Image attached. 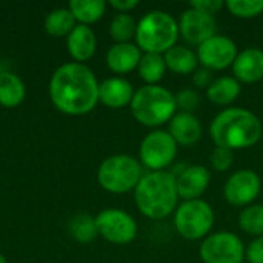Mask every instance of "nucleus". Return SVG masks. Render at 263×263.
I'll return each mask as SVG.
<instances>
[{"mask_svg":"<svg viewBox=\"0 0 263 263\" xmlns=\"http://www.w3.org/2000/svg\"><path fill=\"white\" fill-rule=\"evenodd\" d=\"M0 263H6V259H5V257H3L2 254H0Z\"/></svg>","mask_w":263,"mask_h":263,"instance_id":"obj_36","label":"nucleus"},{"mask_svg":"<svg viewBox=\"0 0 263 263\" xmlns=\"http://www.w3.org/2000/svg\"><path fill=\"white\" fill-rule=\"evenodd\" d=\"M168 133L177 145L191 146L202 137V123L191 112H176V116L170 120Z\"/></svg>","mask_w":263,"mask_h":263,"instance_id":"obj_16","label":"nucleus"},{"mask_svg":"<svg viewBox=\"0 0 263 263\" xmlns=\"http://www.w3.org/2000/svg\"><path fill=\"white\" fill-rule=\"evenodd\" d=\"M140 163L125 154H117L105 159L99 168L97 179L99 183L109 193H128L136 190L142 179Z\"/></svg>","mask_w":263,"mask_h":263,"instance_id":"obj_6","label":"nucleus"},{"mask_svg":"<svg viewBox=\"0 0 263 263\" xmlns=\"http://www.w3.org/2000/svg\"><path fill=\"white\" fill-rule=\"evenodd\" d=\"M216 29L217 26L214 17L194 8L183 11L179 20V34L191 45L200 46L203 42L216 35Z\"/></svg>","mask_w":263,"mask_h":263,"instance_id":"obj_13","label":"nucleus"},{"mask_svg":"<svg viewBox=\"0 0 263 263\" xmlns=\"http://www.w3.org/2000/svg\"><path fill=\"white\" fill-rule=\"evenodd\" d=\"M134 200L143 216L154 220L168 217L177 210L179 202L176 176L168 171L143 174L134 190Z\"/></svg>","mask_w":263,"mask_h":263,"instance_id":"obj_3","label":"nucleus"},{"mask_svg":"<svg viewBox=\"0 0 263 263\" xmlns=\"http://www.w3.org/2000/svg\"><path fill=\"white\" fill-rule=\"evenodd\" d=\"M174 176L179 199H183L185 202L200 199L211 182V173L203 165L182 166Z\"/></svg>","mask_w":263,"mask_h":263,"instance_id":"obj_14","label":"nucleus"},{"mask_svg":"<svg viewBox=\"0 0 263 263\" xmlns=\"http://www.w3.org/2000/svg\"><path fill=\"white\" fill-rule=\"evenodd\" d=\"M234 162V154L231 149H227V148H219L216 146L210 156V163H211V168L217 173H225L231 168Z\"/></svg>","mask_w":263,"mask_h":263,"instance_id":"obj_30","label":"nucleus"},{"mask_svg":"<svg viewBox=\"0 0 263 263\" xmlns=\"http://www.w3.org/2000/svg\"><path fill=\"white\" fill-rule=\"evenodd\" d=\"M176 105L180 112H191L196 111L200 105V96L194 89H182L176 96Z\"/></svg>","mask_w":263,"mask_h":263,"instance_id":"obj_31","label":"nucleus"},{"mask_svg":"<svg viewBox=\"0 0 263 263\" xmlns=\"http://www.w3.org/2000/svg\"><path fill=\"white\" fill-rule=\"evenodd\" d=\"M199 254L205 263H242L245 245L237 234L220 231L203 239Z\"/></svg>","mask_w":263,"mask_h":263,"instance_id":"obj_9","label":"nucleus"},{"mask_svg":"<svg viewBox=\"0 0 263 263\" xmlns=\"http://www.w3.org/2000/svg\"><path fill=\"white\" fill-rule=\"evenodd\" d=\"M139 156L151 171H165L177 157V143L168 131L156 129L142 140Z\"/></svg>","mask_w":263,"mask_h":263,"instance_id":"obj_8","label":"nucleus"},{"mask_svg":"<svg viewBox=\"0 0 263 263\" xmlns=\"http://www.w3.org/2000/svg\"><path fill=\"white\" fill-rule=\"evenodd\" d=\"M96 225L99 234L111 243L125 245L133 242L137 236L136 220L123 210H103L96 217Z\"/></svg>","mask_w":263,"mask_h":263,"instance_id":"obj_10","label":"nucleus"},{"mask_svg":"<svg viewBox=\"0 0 263 263\" xmlns=\"http://www.w3.org/2000/svg\"><path fill=\"white\" fill-rule=\"evenodd\" d=\"M223 6H225V3L222 0H193V2H190V8H194V9L205 12L208 15H213V17Z\"/></svg>","mask_w":263,"mask_h":263,"instance_id":"obj_32","label":"nucleus"},{"mask_svg":"<svg viewBox=\"0 0 263 263\" xmlns=\"http://www.w3.org/2000/svg\"><path fill=\"white\" fill-rule=\"evenodd\" d=\"M163 57H165L166 68L173 71L174 74L185 76L197 69V63H199L197 54L186 46L176 45L170 51H166Z\"/></svg>","mask_w":263,"mask_h":263,"instance_id":"obj_21","label":"nucleus"},{"mask_svg":"<svg viewBox=\"0 0 263 263\" xmlns=\"http://www.w3.org/2000/svg\"><path fill=\"white\" fill-rule=\"evenodd\" d=\"M109 5L112 8H116L117 11H120L123 14H128V11L134 9L139 5V2L137 0H111Z\"/></svg>","mask_w":263,"mask_h":263,"instance_id":"obj_35","label":"nucleus"},{"mask_svg":"<svg viewBox=\"0 0 263 263\" xmlns=\"http://www.w3.org/2000/svg\"><path fill=\"white\" fill-rule=\"evenodd\" d=\"M49 94L54 105L66 114H86L99 100V83L82 63L62 65L52 76Z\"/></svg>","mask_w":263,"mask_h":263,"instance_id":"obj_1","label":"nucleus"},{"mask_svg":"<svg viewBox=\"0 0 263 263\" xmlns=\"http://www.w3.org/2000/svg\"><path fill=\"white\" fill-rule=\"evenodd\" d=\"M177 37L179 23L165 11H151L137 23L136 43L145 54H165L176 46Z\"/></svg>","mask_w":263,"mask_h":263,"instance_id":"obj_5","label":"nucleus"},{"mask_svg":"<svg viewBox=\"0 0 263 263\" xmlns=\"http://www.w3.org/2000/svg\"><path fill=\"white\" fill-rule=\"evenodd\" d=\"M262 133L260 119L250 109L239 106L219 112L210 125V136L216 146L231 151L254 146Z\"/></svg>","mask_w":263,"mask_h":263,"instance_id":"obj_2","label":"nucleus"},{"mask_svg":"<svg viewBox=\"0 0 263 263\" xmlns=\"http://www.w3.org/2000/svg\"><path fill=\"white\" fill-rule=\"evenodd\" d=\"M214 211L211 205L202 199L188 200L177 206L174 214V227L186 240H200L208 237L214 227Z\"/></svg>","mask_w":263,"mask_h":263,"instance_id":"obj_7","label":"nucleus"},{"mask_svg":"<svg viewBox=\"0 0 263 263\" xmlns=\"http://www.w3.org/2000/svg\"><path fill=\"white\" fill-rule=\"evenodd\" d=\"M239 51L234 43L227 35L216 34L197 48V59L203 68L211 71H222L233 66Z\"/></svg>","mask_w":263,"mask_h":263,"instance_id":"obj_11","label":"nucleus"},{"mask_svg":"<svg viewBox=\"0 0 263 263\" xmlns=\"http://www.w3.org/2000/svg\"><path fill=\"white\" fill-rule=\"evenodd\" d=\"M233 74L240 83H256L263 79V51L247 48L240 51L233 63Z\"/></svg>","mask_w":263,"mask_h":263,"instance_id":"obj_15","label":"nucleus"},{"mask_svg":"<svg viewBox=\"0 0 263 263\" xmlns=\"http://www.w3.org/2000/svg\"><path fill=\"white\" fill-rule=\"evenodd\" d=\"M131 111L136 120L145 126L157 128L176 116V96L160 85H145L134 92Z\"/></svg>","mask_w":263,"mask_h":263,"instance_id":"obj_4","label":"nucleus"},{"mask_svg":"<svg viewBox=\"0 0 263 263\" xmlns=\"http://www.w3.org/2000/svg\"><path fill=\"white\" fill-rule=\"evenodd\" d=\"M262 35H263V32H262Z\"/></svg>","mask_w":263,"mask_h":263,"instance_id":"obj_37","label":"nucleus"},{"mask_svg":"<svg viewBox=\"0 0 263 263\" xmlns=\"http://www.w3.org/2000/svg\"><path fill=\"white\" fill-rule=\"evenodd\" d=\"M136 31H137L136 20L129 14H123V12H119L109 25L111 37L117 43H129L133 37L136 39Z\"/></svg>","mask_w":263,"mask_h":263,"instance_id":"obj_27","label":"nucleus"},{"mask_svg":"<svg viewBox=\"0 0 263 263\" xmlns=\"http://www.w3.org/2000/svg\"><path fill=\"white\" fill-rule=\"evenodd\" d=\"M262 180L253 170H240L230 176L225 183L223 196L234 206H250L260 194Z\"/></svg>","mask_w":263,"mask_h":263,"instance_id":"obj_12","label":"nucleus"},{"mask_svg":"<svg viewBox=\"0 0 263 263\" xmlns=\"http://www.w3.org/2000/svg\"><path fill=\"white\" fill-rule=\"evenodd\" d=\"M239 225L247 234L254 237L263 236V203L250 205L242 210L239 216Z\"/></svg>","mask_w":263,"mask_h":263,"instance_id":"obj_26","label":"nucleus"},{"mask_svg":"<svg viewBox=\"0 0 263 263\" xmlns=\"http://www.w3.org/2000/svg\"><path fill=\"white\" fill-rule=\"evenodd\" d=\"M25 97L23 82L12 72L0 71V103L5 106H15Z\"/></svg>","mask_w":263,"mask_h":263,"instance_id":"obj_22","label":"nucleus"},{"mask_svg":"<svg viewBox=\"0 0 263 263\" xmlns=\"http://www.w3.org/2000/svg\"><path fill=\"white\" fill-rule=\"evenodd\" d=\"M74 23L76 17L72 15V12L65 8H59L49 12V15L45 20V28L52 35H65L74 29Z\"/></svg>","mask_w":263,"mask_h":263,"instance_id":"obj_25","label":"nucleus"},{"mask_svg":"<svg viewBox=\"0 0 263 263\" xmlns=\"http://www.w3.org/2000/svg\"><path fill=\"white\" fill-rule=\"evenodd\" d=\"M240 91H242V88H240V82L237 79L223 76V77L214 79V82L206 89V97L211 103L225 106V105L233 103L239 97Z\"/></svg>","mask_w":263,"mask_h":263,"instance_id":"obj_20","label":"nucleus"},{"mask_svg":"<svg viewBox=\"0 0 263 263\" xmlns=\"http://www.w3.org/2000/svg\"><path fill=\"white\" fill-rule=\"evenodd\" d=\"M142 59L140 48L134 43H116L106 54V63L109 69L119 74H126L139 66Z\"/></svg>","mask_w":263,"mask_h":263,"instance_id":"obj_18","label":"nucleus"},{"mask_svg":"<svg viewBox=\"0 0 263 263\" xmlns=\"http://www.w3.org/2000/svg\"><path fill=\"white\" fill-rule=\"evenodd\" d=\"M106 9V3L103 0H71L69 11L72 15L85 23L97 22Z\"/></svg>","mask_w":263,"mask_h":263,"instance_id":"obj_24","label":"nucleus"},{"mask_svg":"<svg viewBox=\"0 0 263 263\" xmlns=\"http://www.w3.org/2000/svg\"><path fill=\"white\" fill-rule=\"evenodd\" d=\"M193 82L197 88H210V85L214 82V77H213V71L208 69V68H197L193 74Z\"/></svg>","mask_w":263,"mask_h":263,"instance_id":"obj_34","label":"nucleus"},{"mask_svg":"<svg viewBox=\"0 0 263 263\" xmlns=\"http://www.w3.org/2000/svg\"><path fill=\"white\" fill-rule=\"evenodd\" d=\"M225 5L239 18H253L263 12V0H227Z\"/></svg>","mask_w":263,"mask_h":263,"instance_id":"obj_29","label":"nucleus"},{"mask_svg":"<svg viewBox=\"0 0 263 263\" xmlns=\"http://www.w3.org/2000/svg\"><path fill=\"white\" fill-rule=\"evenodd\" d=\"M133 97V85L122 77H111L99 85V100L109 108H122L131 105Z\"/></svg>","mask_w":263,"mask_h":263,"instance_id":"obj_17","label":"nucleus"},{"mask_svg":"<svg viewBox=\"0 0 263 263\" xmlns=\"http://www.w3.org/2000/svg\"><path fill=\"white\" fill-rule=\"evenodd\" d=\"M96 46V34L88 25H76L68 34V51L79 62L88 60L94 54Z\"/></svg>","mask_w":263,"mask_h":263,"instance_id":"obj_19","label":"nucleus"},{"mask_svg":"<svg viewBox=\"0 0 263 263\" xmlns=\"http://www.w3.org/2000/svg\"><path fill=\"white\" fill-rule=\"evenodd\" d=\"M166 69L163 54H143L137 66L139 76L146 85H157L165 77Z\"/></svg>","mask_w":263,"mask_h":263,"instance_id":"obj_23","label":"nucleus"},{"mask_svg":"<svg viewBox=\"0 0 263 263\" xmlns=\"http://www.w3.org/2000/svg\"><path fill=\"white\" fill-rule=\"evenodd\" d=\"M69 233L79 242H91L97 234L96 219L88 214H77L69 220Z\"/></svg>","mask_w":263,"mask_h":263,"instance_id":"obj_28","label":"nucleus"},{"mask_svg":"<svg viewBox=\"0 0 263 263\" xmlns=\"http://www.w3.org/2000/svg\"><path fill=\"white\" fill-rule=\"evenodd\" d=\"M245 259L250 263H263V236L256 237L245 248Z\"/></svg>","mask_w":263,"mask_h":263,"instance_id":"obj_33","label":"nucleus"}]
</instances>
